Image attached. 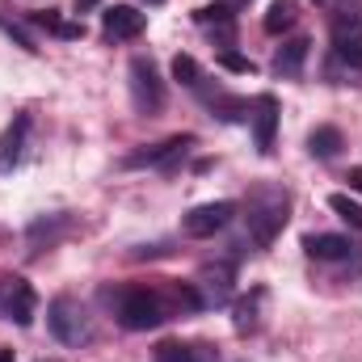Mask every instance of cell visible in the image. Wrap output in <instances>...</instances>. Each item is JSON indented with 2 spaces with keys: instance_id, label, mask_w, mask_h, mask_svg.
<instances>
[{
  "instance_id": "4fadbf2b",
  "label": "cell",
  "mask_w": 362,
  "mask_h": 362,
  "mask_svg": "<svg viewBox=\"0 0 362 362\" xmlns=\"http://www.w3.org/2000/svg\"><path fill=\"white\" fill-rule=\"evenodd\" d=\"M34 312H38V295H34V286L25 282V278H13L8 282V291H4V316L13 320V325H34Z\"/></svg>"
},
{
  "instance_id": "2e32d148",
  "label": "cell",
  "mask_w": 362,
  "mask_h": 362,
  "mask_svg": "<svg viewBox=\"0 0 362 362\" xmlns=\"http://www.w3.org/2000/svg\"><path fill=\"white\" fill-rule=\"evenodd\" d=\"M232 8H236L232 0H215V4L194 8V21L206 25V30H219L223 38H232V34H236V13H232Z\"/></svg>"
},
{
  "instance_id": "f546056e",
  "label": "cell",
  "mask_w": 362,
  "mask_h": 362,
  "mask_svg": "<svg viewBox=\"0 0 362 362\" xmlns=\"http://www.w3.org/2000/svg\"><path fill=\"white\" fill-rule=\"evenodd\" d=\"M144 4H165V0H144Z\"/></svg>"
},
{
  "instance_id": "ac0fdd59",
  "label": "cell",
  "mask_w": 362,
  "mask_h": 362,
  "mask_svg": "<svg viewBox=\"0 0 362 362\" xmlns=\"http://www.w3.org/2000/svg\"><path fill=\"white\" fill-rule=\"evenodd\" d=\"M30 25L47 30V34H55V38H85V21H64L55 8H47V13H30Z\"/></svg>"
},
{
  "instance_id": "d6a6232c",
  "label": "cell",
  "mask_w": 362,
  "mask_h": 362,
  "mask_svg": "<svg viewBox=\"0 0 362 362\" xmlns=\"http://www.w3.org/2000/svg\"><path fill=\"white\" fill-rule=\"evenodd\" d=\"M320 4H325V0H320Z\"/></svg>"
},
{
  "instance_id": "8fae6325",
  "label": "cell",
  "mask_w": 362,
  "mask_h": 362,
  "mask_svg": "<svg viewBox=\"0 0 362 362\" xmlns=\"http://www.w3.org/2000/svg\"><path fill=\"white\" fill-rule=\"evenodd\" d=\"M308 55H312V38H286L282 47H278V55H274V76L278 81H299L303 76V64H308Z\"/></svg>"
},
{
  "instance_id": "83f0119b",
  "label": "cell",
  "mask_w": 362,
  "mask_h": 362,
  "mask_svg": "<svg viewBox=\"0 0 362 362\" xmlns=\"http://www.w3.org/2000/svg\"><path fill=\"white\" fill-rule=\"evenodd\" d=\"M97 0H76V13H85V8H93Z\"/></svg>"
},
{
  "instance_id": "6da1fadb",
  "label": "cell",
  "mask_w": 362,
  "mask_h": 362,
  "mask_svg": "<svg viewBox=\"0 0 362 362\" xmlns=\"http://www.w3.org/2000/svg\"><path fill=\"white\" fill-rule=\"evenodd\" d=\"M286 219H291V198H286V189H278V185H257V189L249 194L245 228H249V240H253L257 249H270L274 240H278V232L286 228Z\"/></svg>"
},
{
  "instance_id": "277c9868",
  "label": "cell",
  "mask_w": 362,
  "mask_h": 362,
  "mask_svg": "<svg viewBox=\"0 0 362 362\" xmlns=\"http://www.w3.org/2000/svg\"><path fill=\"white\" fill-rule=\"evenodd\" d=\"M127 76H131V101H135V110L139 114H160L165 110V81H160V68H156V59L152 55H135L131 59V68H127Z\"/></svg>"
},
{
  "instance_id": "1f68e13d",
  "label": "cell",
  "mask_w": 362,
  "mask_h": 362,
  "mask_svg": "<svg viewBox=\"0 0 362 362\" xmlns=\"http://www.w3.org/2000/svg\"><path fill=\"white\" fill-rule=\"evenodd\" d=\"M232 4H249V0H232Z\"/></svg>"
},
{
  "instance_id": "d6986e66",
  "label": "cell",
  "mask_w": 362,
  "mask_h": 362,
  "mask_svg": "<svg viewBox=\"0 0 362 362\" xmlns=\"http://www.w3.org/2000/svg\"><path fill=\"white\" fill-rule=\"evenodd\" d=\"M295 21H299V4H295V0H270V8H266V17H262L266 34H282V30H291Z\"/></svg>"
},
{
  "instance_id": "9c48e42d",
  "label": "cell",
  "mask_w": 362,
  "mask_h": 362,
  "mask_svg": "<svg viewBox=\"0 0 362 362\" xmlns=\"http://www.w3.org/2000/svg\"><path fill=\"white\" fill-rule=\"evenodd\" d=\"M148 30V13H139L135 4H110L101 13V34L110 42H131Z\"/></svg>"
},
{
  "instance_id": "7a4b0ae2",
  "label": "cell",
  "mask_w": 362,
  "mask_h": 362,
  "mask_svg": "<svg viewBox=\"0 0 362 362\" xmlns=\"http://www.w3.org/2000/svg\"><path fill=\"white\" fill-rule=\"evenodd\" d=\"M114 316L127 333H148V329L165 325L173 312H169L160 286H122L114 295Z\"/></svg>"
},
{
  "instance_id": "3957f363",
  "label": "cell",
  "mask_w": 362,
  "mask_h": 362,
  "mask_svg": "<svg viewBox=\"0 0 362 362\" xmlns=\"http://www.w3.org/2000/svg\"><path fill=\"white\" fill-rule=\"evenodd\" d=\"M47 329H51V337L64 341V346H85L93 337L89 312H85V303L72 299V295H55V299L47 303Z\"/></svg>"
},
{
  "instance_id": "4dcf8cb0",
  "label": "cell",
  "mask_w": 362,
  "mask_h": 362,
  "mask_svg": "<svg viewBox=\"0 0 362 362\" xmlns=\"http://www.w3.org/2000/svg\"><path fill=\"white\" fill-rule=\"evenodd\" d=\"M38 362H59V358H38Z\"/></svg>"
},
{
  "instance_id": "4316f807",
  "label": "cell",
  "mask_w": 362,
  "mask_h": 362,
  "mask_svg": "<svg viewBox=\"0 0 362 362\" xmlns=\"http://www.w3.org/2000/svg\"><path fill=\"white\" fill-rule=\"evenodd\" d=\"M346 181H350V189H358V194H362V165H358V169H350Z\"/></svg>"
},
{
  "instance_id": "cb8c5ba5",
  "label": "cell",
  "mask_w": 362,
  "mask_h": 362,
  "mask_svg": "<svg viewBox=\"0 0 362 362\" xmlns=\"http://www.w3.org/2000/svg\"><path fill=\"white\" fill-rule=\"evenodd\" d=\"M64 228H68V215H51V219H34V223H30V232H25V236H30V240H34V245H38V240H42V236H47V240H51V236H59V232H64Z\"/></svg>"
},
{
  "instance_id": "5bb4252c",
  "label": "cell",
  "mask_w": 362,
  "mask_h": 362,
  "mask_svg": "<svg viewBox=\"0 0 362 362\" xmlns=\"http://www.w3.org/2000/svg\"><path fill=\"white\" fill-rule=\"evenodd\" d=\"M303 249L316 262H346L354 253V240L350 236H337V232H312V236H303Z\"/></svg>"
},
{
  "instance_id": "e0dca14e",
  "label": "cell",
  "mask_w": 362,
  "mask_h": 362,
  "mask_svg": "<svg viewBox=\"0 0 362 362\" xmlns=\"http://www.w3.org/2000/svg\"><path fill=\"white\" fill-rule=\"evenodd\" d=\"M341 148H346V135H341L337 127H329V122L308 135V152H312L316 160H333V156H341Z\"/></svg>"
},
{
  "instance_id": "7c38bea8",
  "label": "cell",
  "mask_w": 362,
  "mask_h": 362,
  "mask_svg": "<svg viewBox=\"0 0 362 362\" xmlns=\"http://www.w3.org/2000/svg\"><path fill=\"white\" fill-rule=\"evenodd\" d=\"M198 97L206 101L211 118H219V122H245L249 110H253V101H245V97H236V93H228V89H206V81H202Z\"/></svg>"
},
{
  "instance_id": "30bf717a",
  "label": "cell",
  "mask_w": 362,
  "mask_h": 362,
  "mask_svg": "<svg viewBox=\"0 0 362 362\" xmlns=\"http://www.w3.org/2000/svg\"><path fill=\"white\" fill-rule=\"evenodd\" d=\"M25 144H30V114H17L0 135V173H13L25 160Z\"/></svg>"
},
{
  "instance_id": "ffe728a7",
  "label": "cell",
  "mask_w": 362,
  "mask_h": 362,
  "mask_svg": "<svg viewBox=\"0 0 362 362\" xmlns=\"http://www.w3.org/2000/svg\"><path fill=\"white\" fill-rule=\"evenodd\" d=\"M333 59L350 72H362V34H333Z\"/></svg>"
},
{
  "instance_id": "d4e9b609",
  "label": "cell",
  "mask_w": 362,
  "mask_h": 362,
  "mask_svg": "<svg viewBox=\"0 0 362 362\" xmlns=\"http://www.w3.org/2000/svg\"><path fill=\"white\" fill-rule=\"evenodd\" d=\"M215 64H219L223 72H240V76H249V72H253V59H249V55H240V51H232V47H223V51L215 55Z\"/></svg>"
},
{
  "instance_id": "f1b7e54d",
  "label": "cell",
  "mask_w": 362,
  "mask_h": 362,
  "mask_svg": "<svg viewBox=\"0 0 362 362\" xmlns=\"http://www.w3.org/2000/svg\"><path fill=\"white\" fill-rule=\"evenodd\" d=\"M0 362H17V358H13V354H8V350H4V346H0Z\"/></svg>"
},
{
  "instance_id": "8992f818",
  "label": "cell",
  "mask_w": 362,
  "mask_h": 362,
  "mask_svg": "<svg viewBox=\"0 0 362 362\" xmlns=\"http://www.w3.org/2000/svg\"><path fill=\"white\" fill-rule=\"evenodd\" d=\"M194 291H198L202 308H223V303L232 299V291H236V266H232V262H211V266H202L198 278H194Z\"/></svg>"
},
{
  "instance_id": "603a6c76",
  "label": "cell",
  "mask_w": 362,
  "mask_h": 362,
  "mask_svg": "<svg viewBox=\"0 0 362 362\" xmlns=\"http://www.w3.org/2000/svg\"><path fill=\"white\" fill-rule=\"evenodd\" d=\"M257 303H262V291H253L249 299L236 303V333H253L257 329Z\"/></svg>"
},
{
  "instance_id": "7402d4cb",
  "label": "cell",
  "mask_w": 362,
  "mask_h": 362,
  "mask_svg": "<svg viewBox=\"0 0 362 362\" xmlns=\"http://www.w3.org/2000/svg\"><path fill=\"white\" fill-rule=\"evenodd\" d=\"M173 81L198 93L206 76H202V68H198V59H194V55H173Z\"/></svg>"
},
{
  "instance_id": "ba28073f",
  "label": "cell",
  "mask_w": 362,
  "mask_h": 362,
  "mask_svg": "<svg viewBox=\"0 0 362 362\" xmlns=\"http://www.w3.org/2000/svg\"><path fill=\"white\" fill-rule=\"evenodd\" d=\"M278 118H282L278 97H274V93H257V97H253V110H249V122H253V144H257V152H262V156H270V152H274Z\"/></svg>"
},
{
  "instance_id": "9a60e30c",
  "label": "cell",
  "mask_w": 362,
  "mask_h": 362,
  "mask_svg": "<svg viewBox=\"0 0 362 362\" xmlns=\"http://www.w3.org/2000/svg\"><path fill=\"white\" fill-rule=\"evenodd\" d=\"M156 362H219V350L211 341H160L156 346Z\"/></svg>"
},
{
  "instance_id": "5b68a950",
  "label": "cell",
  "mask_w": 362,
  "mask_h": 362,
  "mask_svg": "<svg viewBox=\"0 0 362 362\" xmlns=\"http://www.w3.org/2000/svg\"><path fill=\"white\" fill-rule=\"evenodd\" d=\"M189 148H194V135H169L152 148H139V152L122 156V169H177V160H185Z\"/></svg>"
},
{
  "instance_id": "484cf974",
  "label": "cell",
  "mask_w": 362,
  "mask_h": 362,
  "mask_svg": "<svg viewBox=\"0 0 362 362\" xmlns=\"http://www.w3.org/2000/svg\"><path fill=\"white\" fill-rule=\"evenodd\" d=\"M0 25H4V34H8V38H17V47H25V51H38V47H34V38H30V34H25V30H21L17 21L0 17Z\"/></svg>"
},
{
  "instance_id": "52a82bcc",
  "label": "cell",
  "mask_w": 362,
  "mask_h": 362,
  "mask_svg": "<svg viewBox=\"0 0 362 362\" xmlns=\"http://www.w3.org/2000/svg\"><path fill=\"white\" fill-rule=\"evenodd\" d=\"M232 219H236V202L219 198V202H202V206H194V211L181 219V232H185V236H194V240H206V236L223 232Z\"/></svg>"
},
{
  "instance_id": "44dd1931",
  "label": "cell",
  "mask_w": 362,
  "mask_h": 362,
  "mask_svg": "<svg viewBox=\"0 0 362 362\" xmlns=\"http://www.w3.org/2000/svg\"><path fill=\"white\" fill-rule=\"evenodd\" d=\"M329 211H333L341 223H350V228L362 236V202L358 198H350V194H329Z\"/></svg>"
}]
</instances>
